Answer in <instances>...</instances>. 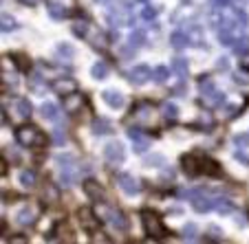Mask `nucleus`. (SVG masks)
<instances>
[{"mask_svg": "<svg viewBox=\"0 0 249 244\" xmlns=\"http://www.w3.org/2000/svg\"><path fill=\"white\" fill-rule=\"evenodd\" d=\"M47 11H49V16H51L53 20H62V18H66V16H69L66 7L60 5V2H53V0H49V2H47Z\"/></svg>", "mask_w": 249, "mask_h": 244, "instance_id": "obj_14", "label": "nucleus"}, {"mask_svg": "<svg viewBox=\"0 0 249 244\" xmlns=\"http://www.w3.org/2000/svg\"><path fill=\"white\" fill-rule=\"evenodd\" d=\"M71 29H73V33H75L77 38H84V35H86V31H89V24H86L84 20H80V22H75V24H73V27H71Z\"/></svg>", "mask_w": 249, "mask_h": 244, "instance_id": "obj_33", "label": "nucleus"}, {"mask_svg": "<svg viewBox=\"0 0 249 244\" xmlns=\"http://www.w3.org/2000/svg\"><path fill=\"white\" fill-rule=\"evenodd\" d=\"M201 174H210V176H216V174H221V167H218L214 161L205 159V161H203V165H201Z\"/></svg>", "mask_w": 249, "mask_h": 244, "instance_id": "obj_26", "label": "nucleus"}, {"mask_svg": "<svg viewBox=\"0 0 249 244\" xmlns=\"http://www.w3.org/2000/svg\"><path fill=\"white\" fill-rule=\"evenodd\" d=\"M0 29H2V33H9V31H16L18 29V22H16V18L14 16H7V14H2V18H0Z\"/></svg>", "mask_w": 249, "mask_h": 244, "instance_id": "obj_22", "label": "nucleus"}, {"mask_svg": "<svg viewBox=\"0 0 249 244\" xmlns=\"http://www.w3.org/2000/svg\"><path fill=\"white\" fill-rule=\"evenodd\" d=\"M77 220H80V225L84 227L89 233H95V231H97V218H95V211L89 209V207H82L80 211H77Z\"/></svg>", "mask_w": 249, "mask_h": 244, "instance_id": "obj_7", "label": "nucleus"}, {"mask_svg": "<svg viewBox=\"0 0 249 244\" xmlns=\"http://www.w3.org/2000/svg\"><path fill=\"white\" fill-rule=\"evenodd\" d=\"M170 77V68H165V66H157L155 73H152V80L157 81V84H165Z\"/></svg>", "mask_w": 249, "mask_h": 244, "instance_id": "obj_24", "label": "nucleus"}, {"mask_svg": "<svg viewBox=\"0 0 249 244\" xmlns=\"http://www.w3.org/2000/svg\"><path fill=\"white\" fill-rule=\"evenodd\" d=\"M18 222H20V225H24V227L33 225V222H36V218H33V211H31V209H22V211L18 213Z\"/></svg>", "mask_w": 249, "mask_h": 244, "instance_id": "obj_30", "label": "nucleus"}, {"mask_svg": "<svg viewBox=\"0 0 249 244\" xmlns=\"http://www.w3.org/2000/svg\"><path fill=\"white\" fill-rule=\"evenodd\" d=\"M216 68H223V71H225L227 68V57H221V62L216 64Z\"/></svg>", "mask_w": 249, "mask_h": 244, "instance_id": "obj_42", "label": "nucleus"}, {"mask_svg": "<svg viewBox=\"0 0 249 244\" xmlns=\"http://www.w3.org/2000/svg\"><path fill=\"white\" fill-rule=\"evenodd\" d=\"M90 75H93L95 80H106V77H108V66L104 64V62H95L93 68H90Z\"/></svg>", "mask_w": 249, "mask_h": 244, "instance_id": "obj_19", "label": "nucleus"}, {"mask_svg": "<svg viewBox=\"0 0 249 244\" xmlns=\"http://www.w3.org/2000/svg\"><path fill=\"white\" fill-rule=\"evenodd\" d=\"M141 225H143L146 233L150 235L152 240H163L165 235H168V229H165L163 220H161L155 211H141Z\"/></svg>", "mask_w": 249, "mask_h": 244, "instance_id": "obj_2", "label": "nucleus"}, {"mask_svg": "<svg viewBox=\"0 0 249 244\" xmlns=\"http://www.w3.org/2000/svg\"><path fill=\"white\" fill-rule=\"evenodd\" d=\"M170 44H172V49H177V51H181V49H185L190 44V38L188 33L183 31H174L172 35H170Z\"/></svg>", "mask_w": 249, "mask_h": 244, "instance_id": "obj_15", "label": "nucleus"}, {"mask_svg": "<svg viewBox=\"0 0 249 244\" xmlns=\"http://www.w3.org/2000/svg\"><path fill=\"white\" fill-rule=\"evenodd\" d=\"M214 209H216L218 213H231L234 211V205H231L230 198H216V200H214Z\"/></svg>", "mask_w": 249, "mask_h": 244, "instance_id": "obj_20", "label": "nucleus"}, {"mask_svg": "<svg viewBox=\"0 0 249 244\" xmlns=\"http://www.w3.org/2000/svg\"><path fill=\"white\" fill-rule=\"evenodd\" d=\"M181 167L188 176H196V174H201V161H198L196 154H185L181 159Z\"/></svg>", "mask_w": 249, "mask_h": 244, "instance_id": "obj_12", "label": "nucleus"}, {"mask_svg": "<svg viewBox=\"0 0 249 244\" xmlns=\"http://www.w3.org/2000/svg\"><path fill=\"white\" fill-rule=\"evenodd\" d=\"M84 192H86V196L90 198V200H95V202H104L106 200V192H104V187L97 183V180H84Z\"/></svg>", "mask_w": 249, "mask_h": 244, "instance_id": "obj_9", "label": "nucleus"}, {"mask_svg": "<svg viewBox=\"0 0 249 244\" xmlns=\"http://www.w3.org/2000/svg\"><path fill=\"white\" fill-rule=\"evenodd\" d=\"M117 185L122 187L124 194H128V196H137V194H139V183H137V179L130 176L128 172L117 174Z\"/></svg>", "mask_w": 249, "mask_h": 244, "instance_id": "obj_6", "label": "nucleus"}, {"mask_svg": "<svg viewBox=\"0 0 249 244\" xmlns=\"http://www.w3.org/2000/svg\"><path fill=\"white\" fill-rule=\"evenodd\" d=\"M16 141L22 147H40L44 143V134L36 126H22L16 130Z\"/></svg>", "mask_w": 249, "mask_h": 244, "instance_id": "obj_3", "label": "nucleus"}, {"mask_svg": "<svg viewBox=\"0 0 249 244\" xmlns=\"http://www.w3.org/2000/svg\"><path fill=\"white\" fill-rule=\"evenodd\" d=\"M40 113H42V117L47 119V121H55V119H57V108L53 106V103H42Z\"/></svg>", "mask_w": 249, "mask_h": 244, "instance_id": "obj_25", "label": "nucleus"}, {"mask_svg": "<svg viewBox=\"0 0 249 244\" xmlns=\"http://www.w3.org/2000/svg\"><path fill=\"white\" fill-rule=\"evenodd\" d=\"M196 227L194 225H185V229H183V238L185 240H190V242H194V240H196Z\"/></svg>", "mask_w": 249, "mask_h": 244, "instance_id": "obj_36", "label": "nucleus"}, {"mask_svg": "<svg viewBox=\"0 0 249 244\" xmlns=\"http://www.w3.org/2000/svg\"><path fill=\"white\" fill-rule=\"evenodd\" d=\"M192 207H194V211L205 213V211H210L212 207H214V202H212L210 198H205V196H196V198L192 200Z\"/></svg>", "mask_w": 249, "mask_h": 244, "instance_id": "obj_18", "label": "nucleus"}, {"mask_svg": "<svg viewBox=\"0 0 249 244\" xmlns=\"http://www.w3.org/2000/svg\"><path fill=\"white\" fill-rule=\"evenodd\" d=\"M20 183H22L24 187H33V185H36V174H33L31 169L20 172Z\"/></svg>", "mask_w": 249, "mask_h": 244, "instance_id": "obj_27", "label": "nucleus"}, {"mask_svg": "<svg viewBox=\"0 0 249 244\" xmlns=\"http://www.w3.org/2000/svg\"><path fill=\"white\" fill-rule=\"evenodd\" d=\"M102 97H104V101L108 103L110 108H122L124 106V97H122L119 90H104Z\"/></svg>", "mask_w": 249, "mask_h": 244, "instance_id": "obj_13", "label": "nucleus"}, {"mask_svg": "<svg viewBox=\"0 0 249 244\" xmlns=\"http://www.w3.org/2000/svg\"><path fill=\"white\" fill-rule=\"evenodd\" d=\"M9 242H27V238H9Z\"/></svg>", "mask_w": 249, "mask_h": 244, "instance_id": "obj_45", "label": "nucleus"}, {"mask_svg": "<svg viewBox=\"0 0 249 244\" xmlns=\"http://www.w3.org/2000/svg\"><path fill=\"white\" fill-rule=\"evenodd\" d=\"M216 7H225V5H230V0H212Z\"/></svg>", "mask_w": 249, "mask_h": 244, "instance_id": "obj_43", "label": "nucleus"}, {"mask_svg": "<svg viewBox=\"0 0 249 244\" xmlns=\"http://www.w3.org/2000/svg\"><path fill=\"white\" fill-rule=\"evenodd\" d=\"M53 141H55V143H64V141H66L64 132H62V130H55V134H53Z\"/></svg>", "mask_w": 249, "mask_h": 244, "instance_id": "obj_39", "label": "nucleus"}, {"mask_svg": "<svg viewBox=\"0 0 249 244\" xmlns=\"http://www.w3.org/2000/svg\"><path fill=\"white\" fill-rule=\"evenodd\" d=\"M104 156H106V161L110 165H122L126 161V150H124V146L119 141H115L104 147Z\"/></svg>", "mask_w": 249, "mask_h": 244, "instance_id": "obj_5", "label": "nucleus"}, {"mask_svg": "<svg viewBox=\"0 0 249 244\" xmlns=\"http://www.w3.org/2000/svg\"><path fill=\"white\" fill-rule=\"evenodd\" d=\"M97 211L104 213V216H106L104 220L110 222L115 229H119V231L128 229V218H126V213H124L122 209H117V207H97Z\"/></svg>", "mask_w": 249, "mask_h": 244, "instance_id": "obj_4", "label": "nucleus"}, {"mask_svg": "<svg viewBox=\"0 0 249 244\" xmlns=\"http://www.w3.org/2000/svg\"><path fill=\"white\" fill-rule=\"evenodd\" d=\"M234 143L240 147H247L249 146V134H236L234 136Z\"/></svg>", "mask_w": 249, "mask_h": 244, "instance_id": "obj_37", "label": "nucleus"}, {"mask_svg": "<svg viewBox=\"0 0 249 244\" xmlns=\"http://www.w3.org/2000/svg\"><path fill=\"white\" fill-rule=\"evenodd\" d=\"M11 60L16 62V66H18L20 71H27L29 66H31V62H29L27 55H11Z\"/></svg>", "mask_w": 249, "mask_h": 244, "instance_id": "obj_32", "label": "nucleus"}, {"mask_svg": "<svg viewBox=\"0 0 249 244\" xmlns=\"http://www.w3.org/2000/svg\"><path fill=\"white\" fill-rule=\"evenodd\" d=\"M157 14H159V9L148 5V7H143V11H141V18H143V20H155Z\"/></svg>", "mask_w": 249, "mask_h": 244, "instance_id": "obj_34", "label": "nucleus"}, {"mask_svg": "<svg viewBox=\"0 0 249 244\" xmlns=\"http://www.w3.org/2000/svg\"><path fill=\"white\" fill-rule=\"evenodd\" d=\"M240 66H243L245 71H249V57H245V60H240Z\"/></svg>", "mask_w": 249, "mask_h": 244, "instance_id": "obj_44", "label": "nucleus"}, {"mask_svg": "<svg viewBox=\"0 0 249 244\" xmlns=\"http://www.w3.org/2000/svg\"><path fill=\"white\" fill-rule=\"evenodd\" d=\"M148 163H150V167H159L157 163H163V159H161V156H150V159L146 161V165H148Z\"/></svg>", "mask_w": 249, "mask_h": 244, "instance_id": "obj_40", "label": "nucleus"}, {"mask_svg": "<svg viewBox=\"0 0 249 244\" xmlns=\"http://www.w3.org/2000/svg\"><path fill=\"white\" fill-rule=\"evenodd\" d=\"M150 77H152V71L148 68L146 64L135 66V68H130V73H128V80H130V84H135V86L146 84V81L150 80Z\"/></svg>", "mask_w": 249, "mask_h": 244, "instance_id": "obj_8", "label": "nucleus"}, {"mask_svg": "<svg viewBox=\"0 0 249 244\" xmlns=\"http://www.w3.org/2000/svg\"><path fill=\"white\" fill-rule=\"evenodd\" d=\"M210 233H212V238H218V240H221V229H216V227H212Z\"/></svg>", "mask_w": 249, "mask_h": 244, "instance_id": "obj_41", "label": "nucleus"}, {"mask_svg": "<svg viewBox=\"0 0 249 244\" xmlns=\"http://www.w3.org/2000/svg\"><path fill=\"white\" fill-rule=\"evenodd\" d=\"M55 51H57V55H60V60L64 57V60H71V57L75 55V49L71 47V44H66V42H60L55 47Z\"/></svg>", "mask_w": 249, "mask_h": 244, "instance_id": "obj_23", "label": "nucleus"}, {"mask_svg": "<svg viewBox=\"0 0 249 244\" xmlns=\"http://www.w3.org/2000/svg\"><path fill=\"white\" fill-rule=\"evenodd\" d=\"M126 132H128V136H130L132 141H135V139H139V136H143V132H141L139 128H128Z\"/></svg>", "mask_w": 249, "mask_h": 244, "instance_id": "obj_38", "label": "nucleus"}, {"mask_svg": "<svg viewBox=\"0 0 249 244\" xmlns=\"http://www.w3.org/2000/svg\"><path fill=\"white\" fill-rule=\"evenodd\" d=\"M18 114L22 119H29L33 114V106H31V101H29V99H18Z\"/></svg>", "mask_w": 249, "mask_h": 244, "instance_id": "obj_21", "label": "nucleus"}, {"mask_svg": "<svg viewBox=\"0 0 249 244\" xmlns=\"http://www.w3.org/2000/svg\"><path fill=\"white\" fill-rule=\"evenodd\" d=\"M249 51V38L247 35H243V38H238V40H234V53H247Z\"/></svg>", "mask_w": 249, "mask_h": 244, "instance_id": "obj_28", "label": "nucleus"}, {"mask_svg": "<svg viewBox=\"0 0 249 244\" xmlns=\"http://www.w3.org/2000/svg\"><path fill=\"white\" fill-rule=\"evenodd\" d=\"M148 150V139L146 136H139V139H135V152L137 154H141V152Z\"/></svg>", "mask_w": 249, "mask_h": 244, "instance_id": "obj_35", "label": "nucleus"}, {"mask_svg": "<svg viewBox=\"0 0 249 244\" xmlns=\"http://www.w3.org/2000/svg\"><path fill=\"white\" fill-rule=\"evenodd\" d=\"M108 132H113V123L108 121V119H102L97 117L93 121V134H108Z\"/></svg>", "mask_w": 249, "mask_h": 244, "instance_id": "obj_16", "label": "nucleus"}, {"mask_svg": "<svg viewBox=\"0 0 249 244\" xmlns=\"http://www.w3.org/2000/svg\"><path fill=\"white\" fill-rule=\"evenodd\" d=\"M163 117L165 119H170V121H174V119L179 117V108L174 106V103H163Z\"/></svg>", "mask_w": 249, "mask_h": 244, "instance_id": "obj_29", "label": "nucleus"}, {"mask_svg": "<svg viewBox=\"0 0 249 244\" xmlns=\"http://www.w3.org/2000/svg\"><path fill=\"white\" fill-rule=\"evenodd\" d=\"M62 106H64V110H66L69 114L80 113V108L84 106V95H80L77 90H75V93H71V95H66V97H64V103H62Z\"/></svg>", "mask_w": 249, "mask_h": 244, "instance_id": "obj_10", "label": "nucleus"}, {"mask_svg": "<svg viewBox=\"0 0 249 244\" xmlns=\"http://www.w3.org/2000/svg\"><path fill=\"white\" fill-rule=\"evenodd\" d=\"M130 44L132 47H143V44H146V33L143 31H132L130 33Z\"/></svg>", "mask_w": 249, "mask_h": 244, "instance_id": "obj_31", "label": "nucleus"}, {"mask_svg": "<svg viewBox=\"0 0 249 244\" xmlns=\"http://www.w3.org/2000/svg\"><path fill=\"white\" fill-rule=\"evenodd\" d=\"M51 86L57 95H62V97H66V95H71V93H75L77 90V81L71 80V77H60V80H55Z\"/></svg>", "mask_w": 249, "mask_h": 244, "instance_id": "obj_11", "label": "nucleus"}, {"mask_svg": "<svg viewBox=\"0 0 249 244\" xmlns=\"http://www.w3.org/2000/svg\"><path fill=\"white\" fill-rule=\"evenodd\" d=\"M20 2H24V5H31V7H33L36 2H38V0H20Z\"/></svg>", "mask_w": 249, "mask_h": 244, "instance_id": "obj_46", "label": "nucleus"}, {"mask_svg": "<svg viewBox=\"0 0 249 244\" xmlns=\"http://www.w3.org/2000/svg\"><path fill=\"white\" fill-rule=\"evenodd\" d=\"M172 71L177 73L181 80H185V75H188V71H190L188 60H185V57H174L172 60Z\"/></svg>", "mask_w": 249, "mask_h": 244, "instance_id": "obj_17", "label": "nucleus"}, {"mask_svg": "<svg viewBox=\"0 0 249 244\" xmlns=\"http://www.w3.org/2000/svg\"><path fill=\"white\" fill-rule=\"evenodd\" d=\"M198 88H201V103L207 106V108H216V106H221V103L225 101L223 93H218L214 81L207 75H203L201 80H198Z\"/></svg>", "mask_w": 249, "mask_h": 244, "instance_id": "obj_1", "label": "nucleus"}, {"mask_svg": "<svg viewBox=\"0 0 249 244\" xmlns=\"http://www.w3.org/2000/svg\"><path fill=\"white\" fill-rule=\"evenodd\" d=\"M143 2H146V0H143Z\"/></svg>", "mask_w": 249, "mask_h": 244, "instance_id": "obj_47", "label": "nucleus"}]
</instances>
